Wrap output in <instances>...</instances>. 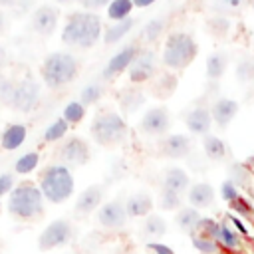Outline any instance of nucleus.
Wrapping results in <instances>:
<instances>
[{
	"mask_svg": "<svg viewBox=\"0 0 254 254\" xmlns=\"http://www.w3.org/2000/svg\"><path fill=\"white\" fill-rule=\"evenodd\" d=\"M101 38V18L95 12H73L67 16L62 42L69 48L89 50Z\"/></svg>",
	"mask_w": 254,
	"mask_h": 254,
	"instance_id": "f257e3e1",
	"label": "nucleus"
},
{
	"mask_svg": "<svg viewBox=\"0 0 254 254\" xmlns=\"http://www.w3.org/2000/svg\"><path fill=\"white\" fill-rule=\"evenodd\" d=\"M44 194L30 181L18 183L8 194V212L22 222H32L44 214Z\"/></svg>",
	"mask_w": 254,
	"mask_h": 254,
	"instance_id": "f03ea898",
	"label": "nucleus"
},
{
	"mask_svg": "<svg viewBox=\"0 0 254 254\" xmlns=\"http://www.w3.org/2000/svg\"><path fill=\"white\" fill-rule=\"evenodd\" d=\"M38 187H40V190L48 202L62 204L73 194L75 181H73L69 167H65L62 163H54V165H48L40 173V185Z\"/></svg>",
	"mask_w": 254,
	"mask_h": 254,
	"instance_id": "7ed1b4c3",
	"label": "nucleus"
},
{
	"mask_svg": "<svg viewBox=\"0 0 254 254\" xmlns=\"http://www.w3.org/2000/svg\"><path fill=\"white\" fill-rule=\"evenodd\" d=\"M79 62L69 52H52L42 62V79L50 89H60L75 79Z\"/></svg>",
	"mask_w": 254,
	"mask_h": 254,
	"instance_id": "20e7f679",
	"label": "nucleus"
},
{
	"mask_svg": "<svg viewBox=\"0 0 254 254\" xmlns=\"http://www.w3.org/2000/svg\"><path fill=\"white\" fill-rule=\"evenodd\" d=\"M198 54V46L189 32H173L163 48V64L169 69L187 67Z\"/></svg>",
	"mask_w": 254,
	"mask_h": 254,
	"instance_id": "39448f33",
	"label": "nucleus"
},
{
	"mask_svg": "<svg viewBox=\"0 0 254 254\" xmlns=\"http://www.w3.org/2000/svg\"><path fill=\"white\" fill-rule=\"evenodd\" d=\"M89 133L97 145H117L127 137V123L117 111H99L91 125Z\"/></svg>",
	"mask_w": 254,
	"mask_h": 254,
	"instance_id": "423d86ee",
	"label": "nucleus"
},
{
	"mask_svg": "<svg viewBox=\"0 0 254 254\" xmlns=\"http://www.w3.org/2000/svg\"><path fill=\"white\" fill-rule=\"evenodd\" d=\"M73 238V226L69 220L65 218H58V220H52L38 236V248L42 252H48V250H56L60 246H65L69 244Z\"/></svg>",
	"mask_w": 254,
	"mask_h": 254,
	"instance_id": "0eeeda50",
	"label": "nucleus"
},
{
	"mask_svg": "<svg viewBox=\"0 0 254 254\" xmlns=\"http://www.w3.org/2000/svg\"><path fill=\"white\" fill-rule=\"evenodd\" d=\"M40 101V83L32 77H24L20 81H16V89H14V97H12V105L16 111L20 113H30Z\"/></svg>",
	"mask_w": 254,
	"mask_h": 254,
	"instance_id": "6e6552de",
	"label": "nucleus"
},
{
	"mask_svg": "<svg viewBox=\"0 0 254 254\" xmlns=\"http://www.w3.org/2000/svg\"><path fill=\"white\" fill-rule=\"evenodd\" d=\"M60 161H62V165H65V167H81V165H85L87 161H89V157H91V151H89V145H87V141L85 139H81V137H67L64 143H62V147H60Z\"/></svg>",
	"mask_w": 254,
	"mask_h": 254,
	"instance_id": "1a4fd4ad",
	"label": "nucleus"
},
{
	"mask_svg": "<svg viewBox=\"0 0 254 254\" xmlns=\"http://www.w3.org/2000/svg\"><path fill=\"white\" fill-rule=\"evenodd\" d=\"M127 210H125V204L121 200H109V202H103L99 208H97V222L99 226L107 228V230H119L127 224Z\"/></svg>",
	"mask_w": 254,
	"mask_h": 254,
	"instance_id": "9d476101",
	"label": "nucleus"
},
{
	"mask_svg": "<svg viewBox=\"0 0 254 254\" xmlns=\"http://www.w3.org/2000/svg\"><path fill=\"white\" fill-rule=\"evenodd\" d=\"M58 20H60V12L56 6L52 4H42L38 6L34 12H32V18H30V24H32V30L40 36H52L56 26H58Z\"/></svg>",
	"mask_w": 254,
	"mask_h": 254,
	"instance_id": "9b49d317",
	"label": "nucleus"
},
{
	"mask_svg": "<svg viewBox=\"0 0 254 254\" xmlns=\"http://www.w3.org/2000/svg\"><path fill=\"white\" fill-rule=\"evenodd\" d=\"M155 71H157V56H155V52L143 50V52H137L133 64L129 65V79L133 83H143V81L151 79Z\"/></svg>",
	"mask_w": 254,
	"mask_h": 254,
	"instance_id": "f8f14e48",
	"label": "nucleus"
},
{
	"mask_svg": "<svg viewBox=\"0 0 254 254\" xmlns=\"http://www.w3.org/2000/svg\"><path fill=\"white\" fill-rule=\"evenodd\" d=\"M171 127V117L167 107H153L145 111V115L139 121V129L145 135H163Z\"/></svg>",
	"mask_w": 254,
	"mask_h": 254,
	"instance_id": "ddd939ff",
	"label": "nucleus"
},
{
	"mask_svg": "<svg viewBox=\"0 0 254 254\" xmlns=\"http://www.w3.org/2000/svg\"><path fill=\"white\" fill-rule=\"evenodd\" d=\"M137 52H139V50H137L135 44H129V46H125L123 50H119V52L105 64V67H103V71H101V77H103V79H113V77H117L119 73H123L125 69H129V65L133 64Z\"/></svg>",
	"mask_w": 254,
	"mask_h": 254,
	"instance_id": "4468645a",
	"label": "nucleus"
},
{
	"mask_svg": "<svg viewBox=\"0 0 254 254\" xmlns=\"http://www.w3.org/2000/svg\"><path fill=\"white\" fill-rule=\"evenodd\" d=\"M101 200H103V187L101 185H89L85 190L79 192V196L73 204V212L77 216H87L95 208L101 206Z\"/></svg>",
	"mask_w": 254,
	"mask_h": 254,
	"instance_id": "2eb2a0df",
	"label": "nucleus"
},
{
	"mask_svg": "<svg viewBox=\"0 0 254 254\" xmlns=\"http://www.w3.org/2000/svg\"><path fill=\"white\" fill-rule=\"evenodd\" d=\"M185 123H187V129L192 135H198V137L210 135V129H212L210 109L208 107H194V109H190L187 113V117H185Z\"/></svg>",
	"mask_w": 254,
	"mask_h": 254,
	"instance_id": "dca6fc26",
	"label": "nucleus"
},
{
	"mask_svg": "<svg viewBox=\"0 0 254 254\" xmlns=\"http://www.w3.org/2000/svg\"><path fill=\"white\" fill-rule=\"evenodd\" d=\"M212 240H216V244L220 248L230 250V252H236L242 248V236L230 226V222L226 218L216 222V228L212 232Z\"/></svg>",
	"mask_w": 254,
	"mask_h": 254,
	"instance_id": "f3484780",
	"label": "nucleus"
},
{
	"mask_svg": "<svg viewBox=\"0 0 254 254\" xmlns=\"http://www.w3.org/2000/svg\"><path fill=\"white\" fill-rule=\"evenodd\" d=\"M238 113V103L230 97H218L212 107H210V115H212V123L218 127V129H224L228 127V123L236 117Z\"/></svg>",
	"mask_w": 254,
	"mask_h": 254,
	"instance_id": "a211bd4d",
	"label": "nucleus"
},
{
	"mask_svg": "<svg viewBox=\"0 0 254 254\" xmlns=\"http://www.w3.org/2000/svg\"><path fill=\"white\" fill-rule=\"evenodd\" d=\"M192 149V141L189 135H183V133H175V135H169L161 141V153L169 159H181V157H187Z\"/></svg>",
	"mask_w": 254,
	"mask_h": 254,
	"instance_id": "6ab92c4d",
	"label": "nucleus"
},
{
	"mask_svg": "<svg viewBox=\"0 0 254 254\" xmlns=\"http://www.w3.org/2000/svg\"><path fill=\"white\" fill-rule=\"evenodd\" d=\"M214 189L210 183H194L189 187L187 190V198H189V204L194 206V208H208L212 202H214Z\"/></svg>",
	"mask_w": 254,
	"mask_h": 254,
	"instance_id": "aec40b11",
	"label": "nucleus"
},
{
	"mask_svg": "<svg viewBox=\"0 0 254 254\" xmlns=\"http://www.w3.org/2000/svg\"><path fill=\"white\" fill-rule=\"evenodd\" d=\"M28 137V127L24 123H10L0 135V147L4 151H16L24 145Z\"/></svg>",
	"mask_w": 254,
	"mask_h": 254,
	"instance_id": "412c9836",
	"label": "nucleus"
},
{
	"mask_svg": "<svg viewBox=\"0 0 254 254\" xmlns=\"http://www.w3.org/2000/svg\"><path fill=\"white\" fill-rule=\"evenodd\" d=\"M125 210L129 218H141V216H149L153 210V198L149 192H135L131 194L125 202Z\"/></svg>",
	"mask_w": 254,
	"mask_h": 254,
	"instance_id": "4be33fe9",
	"label": "nucleus"
},
{
	"mask_svg": "<svg viewBox=\"0 0 254 254\" xmlns=\"http://www.w3.org/2000/svg\"><path fill=\"white\" fill-rule=\"evenodd\" d=\"M200 218H202V214H200L198 208H194V206H183V208H179L175 222H177V226H179L183 232H187L189 236H192V234L198 232Z\"/></svg>",
	"mask_w": 254,
	"mask_h": 254,
	"instance_id": "5701e85b",
	"label": "nucleus"
},
{
	"mask_svg": "<svg viewBox=\"0 0 254 254\" xmlns=\"http://www.w3.org/2000/svg\"><path fill=\"white\" fill-rule=\"evenodd\" d=\"M163 187L165 189H171V190H177V192L183 194L185 190H189L190 179H189V175H187L185 169H181V167H169L163 173Z\"/></svg>",
	"mask_w": 254,
	"mask_h": 254,
	"instance_id": "b1692460",
	"label": "nucleus"
},
{
	"mask_svg": "<svg viewBox=\"0 0 254 254\" xmlns=\"http://www.w3.org/2000/svg\"><path fill=\"white\" fill-rule=\"evenodd\" d=\"M202 151L212 161H222L226 157V153H228L226 143L216 135H204L202 137Z\"/></svg>",
	"mask_w": 254,
	"mask_h": 254,
	"instance_id": "393cba45",
	"label": "nucleus"
},
{
	"mask_svg": "<svg viewBox=\"0 0 254 254\" xmlns=\"http://www.w3.org/2000/svg\"><path fill=\"white\" fill-rule=\"evenodd\" d=\"M133 26H135V20H133V18H127V20L115 22L113 26H109V28L103 32V42H105L107 46L117 44L121 38H125V36L131 32V28H133Z\"/></svg>",
	"mask_w": 254,
	"mask_h": 254,
	"instance_id": "a878e982",
	"label": "nucleus"
},
{
	"mask_svg": "<svg viewBox=\"0 0 254 254\" xmlns=\"http://www.w3.org/2000/svg\"><path fill=\"white\" fill-rule=\"evenodd\" d=\"M141 232H143V236H147V238H161V236H165V232H167V220H165L163 216H159V214H149V216H145V220H143Z\"/></svg>",
	"mask_w": 254,
	"mask_h": 254,
	"instance_id": "bb28decb",
	"label": "nucleus"
},
{
	"mask_svg": "<svg viewBox=\"0 0 254 254\" xmlns=\"http://www.w3.org/2000/svg\"><path fill=\"white\" fill-rule=\"evenodd\" d=\"M228 65V56L224 52H214L206 60V77L208 79H218Z\"/></svg>",
	"mask_w": 254,
	"mask_h": 254,
	"instance_id": "cd10ccee",
	"label": "nucleus"
},
{
	"mask_svg": "<svg viewBox=\"0 0 254 254\" xmlns=\"http://www.w3.org/2000/svg\"><path fill=\"white\" fill-rule=\"evenodd\" d=\"M143 103H145V93L139 89H127L119 97V105L125 113H135Z\"/></svg>",
	"mask_w": 254,
	"mask_h": 254,
	"instance_id": "c85d7f7f",
	"label": "nucleus"
},
{
	"mask_svg": "<svg viewBox=\"0 0 254 254\" xmlns=\"http://www.w3.org/2000/svg\"><path fill=\"white\" fill-rule=\"evenodd\" d=\"M133 10V0H111L107 6V18L113 22H121L131 18Z\"/></svg>",
	"mask_w": 254,
	"mask_h": 254,
	"instance_id": "c756f323",
	"label": "nucleus"
},
{
	"mask_svg": "<svg viewBox=\"0 0 254 254\" xmlns=\"http://www.w3.org/2000/svg\"><path fill=\"white\" fill-rule=\"evenodd\" d=\"M38 165H40V153L30 151V153H24V155H20L16 159L14 173L16 175H30V173H34L38 169Z\"/></svg>",
	"mask_w": 254,
	"mask_h": 254,
	"instance_id": "7c9ffc66",
	"label": "nucleus"
},
{
	"mask_svg": "<svg viewBox=\"0 0 254 254\" xmlns=\"http://www.w3.org/2000/svg\"><path fill=\"white\" fill-rule=\"evenodd\" d=\"M228 175H230L228 179H230L238 189L248 187L250 181H252V171H250V167H248L246 163H232Z\"/></svg>",
	"mask_w": 254,
	"mask_h": 254,
	"instance_id": "2f4dec72",
	"label": "nucleus"
},
{
	"mask_svg": "<svg viewBox=\"0 0 254 254\" xmlns=\"http://www.w3.org/2000/svg\"><path fill=\"white\" fill-rule=\"evenodd\" d=\"M67 129H69L67 121H65L64 117H60V119L52 121V123L46 127V131H44V141H46V143H56V141H60V139L65 137Z\"/></svg>",
	"mask_w": 254,
	"mask_h": 254,
	"instance_id": "473e14b6",
	"label": "nucleus"
},
{
	"mask_svg": "<svg viewBox=\"0 0 254 254\" xmlns=\"http://www.w3.org/2000/svg\"><path fill=\"white\" fill-rule=\"evenodd\" d=\"M159 204L163 210H179V208H183V194L163 187L161 194H159Z\"/></svg>",
	"mask_w": 254,
	"mask_h": 254,
	"instance_id": "72a5a7b5",
	"label": "nucleus"
},
{
	"mask_svg": "<svg viewBox=\"0 0 254 254\" xmlns=\"http://www.w3.org/2000/svg\"><path fill=\"white\" fill-rule=\"evenodd\" d=\"M190 242H192V246H194V250L198 254H218L220 252V246L216 244V240H212V238H208V236H204L200 232L192 234Z\"/></svg>",
	"mask_w": 254,
	"mask_h": 254,
	"instance_id": "f704fd0d",
	"label": "nucleus"
},
{
	"mask_svg": "<svg viewBox=\"0 0 254 254\" xmlns=\"http://www.w3.org/2000/svg\"><path fill=\"white\" fill-rule=\"evenodd\" d=\"M101 95H103V85L99 81H91V83L83 85V89L79 91V101L87 107V105L97 103L101 99Z\"/></svg>",
	"mask_w": 254,
	"mask_h": 254,
	"instance_id": "c9c22d12",
	"label": "nucleus"
},
{
	"mask_svg": "<svg viewBox=\"0 0 254 254\" xmlns=\"http://www.w3.org/2000/svg\"><path fill=\"white\" fill-rule=\"evenodd\" d=\"M62 117L67 121V125H77L83 117H85V105L81 101H69L64 111H62Z\"/></svg>",
	"mask_w": 254,
	"mask_h": 254,
	"instance_id": "e433bc0d",
	"label": "nucleus"
},
{
	"mask_svg": "<svg viewBox=\"0 0 254 254\" xmlns=\"http://www.w3.org/2000/svg\"><path fill=\"white\" fill-rule=\"evenodd\" d=\"M163 30H165V20H163V18H153V20H149V22L143 26L141 38H143L145 42H155V40L161 36Z\"/></svg>",
	"mask_w": 254,
	"mask_h": 254,
	"instance_id": "4c0bfd02",
	"label": "nucleus"
},
{
	"mask_svg": "<svg viewBox=\"0 0 254 254\" xmlns=\"http://www.w3.org/2000/svg\"><path fill=\"white\" fill-rule=\"evenodd\" d=\"M228 206H230L232 212H234L236 216H240V218H252V216H254V206H252V202H250L248 198H244L242 194H240L234 202H230Z\"/></svg>",
	"mask_w": 254,
	"mask_h": 254,
	"instance_id": "58836bf2",
	"label": "nucleus"
},
{
	"mask_svg": "<svg viewBox=\"0 0 254 254\" xmlns=\"http://www.w3.org/2000/svg\"><path fill=\"white\" fill-rule=\"evenodd\" d=\"M236 77L244 83L254 79V60L252 58H242L236 64Z\"/></svg>",
	"mask_w": 254,
	"mask_h": 254,
	"instance_id": "ea45409f",
	"label": "nucleus"
},
{
	"mask_svg": "<svg viewBox=\"0 0 254 254\" xmlns=\"http://www.w3.org/2000/svg\"><path fill=\"white\" fill-rule=\"evenodd\" d=\"M220 196H222V200L224 202H234L238 196H240V190H238V187L230 181V179H226V181H222V185H220Z\"/></svg>",
	"mask_w": 254,
	"mask_h": 254,
	"instance_id": "a19ab883",
	"label": "nucleus"
},
{
	"mask_svg": "<svg viewBox=\"0 0 254 254\" xmlns=\"http://www.w3.org/2000/svg\"><path fill=\"white\" fill-rule=\"evenodd\" d=\"M14 89H16V81H12V79H0V103L2 105H12Z\"/></svg>",
	"mask_w": 254,
	"mask_h": 254,
	"instance_id": "79ce46f5",
	"label": "nucleus"
},
{
	"mask_svg": "<svg viewBox=\"0 0 254 254\" xmlns=\"http://www.w3.org/2000/svg\"><path fill=\"white\" fill-rule=\"evenodd\" d=\"M226 220L230 222V226H232V228H234V230H236V232H238V234H240L242 238H246V236L250 234V230H248V226L244 224V220H242L240 216H236L234 212H228Z\"/></svg>",
	"mask_w": 254,
	"mask_h": 254,
	"instance_id": "37998d69",
	"label": "nucleus"
},
{
	"mask_svg": "<svg viewBox=\"0 0 254 254\" xmlns=\"http://www.w3.org/2000/svg\"><path fill=\"white\" fill-rule=\"evenodd\" d=\"M16 187V179L12 173H0V196L10 194V190Z\"/></svg>",
	"mask_w": 254,
	"mask_h": 254,
	"instance_id": "c03bdc74",
	"label": "nucleus"
},
{
	"mask_svg": "<svg viewBox=\"0 0 254 254\" xmlns=\"http://www.w3.org/2000/svg\"><path fill=\"white\" fill-rule=\"evenodd\" d=\"M145 248H147L149 252H153V254H175V250H173L171 246H167V244H163V242H159V240H149V242L145 244Z\"/></svg>",
	"mask_w": 254,
	"mask_h": 254,
	"instance_id": "a18cd8bd",
	"label": "nucleus"
},
{
	"mask_svg": "<svg viewBox=\"0 0 254 254\" xmlns=\"http://www.w3.org/2000/svg\"><path fill=\"white\" fill-rule=\"evenodd\" d=\"M75 2H79V6H83L87 12H91V10H97V8H103V6H109V2H111V0H75Z\"/></svg>",
	"mask_w": 254,
	"mask_h": 254,
	"instance_id": "49530a36",
	"label": "nucleus"
},
{
	"mask_svg": "<svg viewBox=\"0 0 254 254\" xmlns=\"http://www.w3.org/2000/svg\"><path fill=\"white\" fill-rule=\"evenodd\" d=\"M240 4H242V0H218V6H220L222 10H226V8L234 10V8H238Z\"/></svg>",
	"mask_w": 254,
	"mask_h": 254,
	"instance_id": "de8ad7c7",
	"label": "nucleus"
},
{
	"mask_svg": "<svg viewBox=\"0 0 254 254\" xmlns=\"http://www.w3.org/2000/svg\"><path fill=\"white\" fill-rule=\"evenodd\" d=\"M151 4H155V0H133V6H137V8H147Z\"/></svg>",
	"mask_w": 254,
	"mask_h": 254,
	"instance_id": "09e8293b",
	"label": "nucleus"
},
{
	"mask_svg": "<svg viewBox=\"0 0 254 254\" xmlns=\"http://www.w3.org/2000/svg\"><path fill=\"white\" fill-rule=\"evenodd\" d=\"M6 62H8V54H6V50L0 46V69L6 65Z\"/></svg>",
	"mask_w": 254,
	"mask_h": 254,
	"instance_id": "8fccbe9b",
	"label": "nucleus"
},
{
	"mask_svg": "<svg viewBox=\"0 0 254 254\" xmlns=\"http://www.w3.org/2000/svg\"><path fill=\"white\" fill-rule=\"evenodd\" d=\"M18 0H0V6H16Z\"/></svg>",
	"mask_w": 254,
	"mask_h": 254,
	"instance_id": "3c124183",
	"label": "nucleus"
},
{
	"mask_svg": "<svg viewBox=\"0 0 254 254\" xmlns=\"http://www.w3.org/2000/svg\"><path fill=\"white\" fill-rule=\"evenodd\" d=\"M4 24H6V16H4V12L0 10V32H2V28H4Z\"/></svg>",
	"mask_w": 254,
	"mask_h": 254,
	"instance_id": "603ef678",
	"label": "nucleus"
},
{
	"mask_svg": "<svg viewBox=\"0 0 254 254\" xmlns=\"http://www.w3.org/2000/svg\"><path fill=\"white\" fill-rule=\"evenodd\" d=\"M246 165H248V167H252V169H254V155H252V157H248V161H246Z\"/></svg>",
	"mask_w": 254,
	"mask_h": 254,
	"instance_id": "864d4df0",
	"label": "nucleus"
},
{
	"mask_svg": "<svg viewBox=\"0 0 254 254\" xmlns=\"http://www.w3.org/2000/svg\"><path fill=\"white\" fill-rule=\"evenodd\" d=\"M56 2H60V4H69V2H73V0H56Z\"/></svg>",
	"mask_w": 254,
	"mask_h": 254,
	"instance_id": "5fc2aeb1",
	"label": "nucleus"
},
{
	"mask_svg": "<svg viewBox=\"0 0 254 254\" xmlns=\"http://www.w3.org/2000/svg\"><path fill=\"white\" fill-rule=\"evenodd\" d=\"M250 4H252V8H254V0H252V2H250Z\"/></svg>",
	"mask_w": 254,
	"mask_h": 254,
	"instance_id": "6e6d98bb",
	"label": "nucleus"
},
{
	"mask_svg": "<svg viewBox=\"0 0 254 254\" xmlns=\"http://www.w3.org/2000/svg\"><path fill=\"white\" fill-rule=\"evenodd\" d=\"M0 206H2V202H0Z\"/></svg>",
	"mask_w": 254,
	"mask_h": 254,
	"instance_id": "4d7b16f0",
	"label": "nucleus"
}]
</instances>
